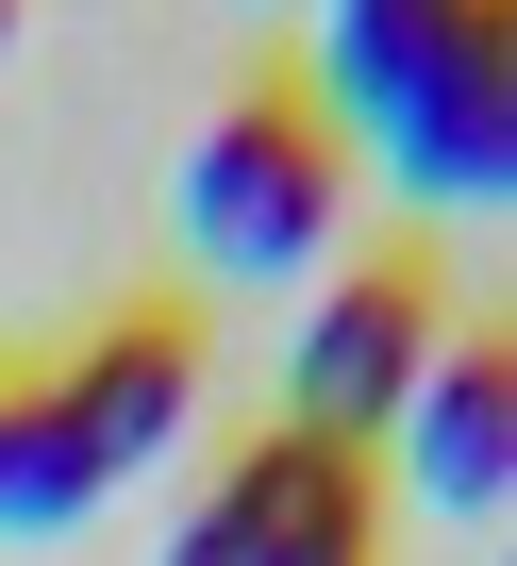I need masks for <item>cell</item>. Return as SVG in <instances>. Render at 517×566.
<instances>
[{"mask_svg":"<svg viewBox=\"0 0 517 566\" xmlns=\"http://www.w3.org/2000/svg\"><path fill=\"white\" fill-rule=\"evenodd\" d=\"M318 134L434 217L517 200V0H318Z\"/></svg>","mask_w":517,"mask_h":566,"instance_id":"6da1fadb","label":"cell"},{"mask_svg":"<svg viewBox=\"0 0 517 566\" xmlns=\"http://www.w3.org/2000/svg\"><path fill=\"white\" fill-rule=\"evenodd\" d=\"M334 217H351V150L318 134V101L200 117V150H184V250L217 283H301L334 250Z\"/></svg>","mask_w":517,"mask_h":566,"instance_id":"7a4b0ae2","label":"cell"},{"mask_svg":"<svg viewBox=\"0 0 517 566\" xmlns=\"http://www.w3.org/2000/svg\"><path fill=\"white\" fill-rule=\"evenodd\" d=\"M434 350H451V317H434V266H417V250L334 266L318 317H301V350H285V433H318V450H384Z\"/></svg>","mask_w":517,"mask_h":566,"instance_id":"3957f363","label":"cell"},{"mask_svg":"<svg viewBox=\"0 0 517 566\" xmlns=\"http://www.w3.org/2000/svg\"><path fill=\"white\" fill-rule=\"evenodd\" d=\"M167 566H384V483H368V450L250 433L200 483V516L167 533Z\"/></svg>","mask_w":517,"mask_h":566,"instance_id":"277c9868","label":"cell"},{"mask_svg":"<svg viewBox=\"0 0 517 566\" xmlns=\"http://www.w3.org/2000/svg\"><path fill=\"white\" fill-rule=\"evenodd\" d=\"M51 400H68L84 467H101V483H134V467H167V450H184V417H200V334L151 301V317L84 334V350L51 367Z\"/></svg>","mask_w":517,"mask_h":566,"instance_id":"5b68a950","label":"cell"},{"mask_svg":"<svg viewBox=\"0 0 517 566\" xmlns=\"http://www.w3.org/2000/svg\"><path fill=\"white\" fill-rule=\"evenodd\" d=\"M401 483L434 500V516H500L517 500V350L500 334H451L434 367H417V400H401Z\"/></svg>","mask_w":517,"mask_h":566,"instance_id":"8992f818","label":"cell"},{"mask_svg":"<svg viewBox=\"0 0 517 566\" xmlns=\"http://www.w3.org/2000/svg\"><path fill=\"white\" fill-rule=\"evenodd\" d=\"M84 500H117V483L84 467V433H68L51 367H34V384L0 367V533H84Z\"/></svg>","mask_w":517,"mask_h":566,"instance_id":"52a82bcc","label":"cell"},{"mask_svg":"<svg viewBox=\"0 0 517 566\" xmlns=\"http://www.w3.org/2000/svg\"><path fill=\"white\" fill-rule=\"evenodd\" d=\"M0 34H18V0H0Z\"/></svg>","mask_w":517,"mask_h":566,"instance_id":"ba28073f","label":"cell"}]
</instances>
